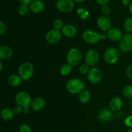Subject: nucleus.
<instances>
[{"label":"nucleus","instance_id":"obj_22","mask_svg":"<svg viewBox=\"0 0 132 132\" xmlns=\"http://www.w3.org/2000/svg\"><path fill=\"white\" fill-rule=\"evenodd\" d=\"M91 98V95L88 90H84L79 94V100L82 104H86L88 103Z\"/></svg>","mask_w":132,"mask_h":132},{"label":"nucleus","instance_id":"obj_15","mask_svg":"<svg viewBox=\"0 0 132 132\" xmlns=\"http://www.w3.org/2000/svg\"><path fill=\"white\" fill-rule=\"evenodd\" d=\"M113 116V111L109 108H103L98 112V118L101 121H104V122H107V121L112 120Z\"/></svg>","mask_w":132,"mask_h":132},{"label":"nucleus","instance_id":"obj_33","mask_svg":"<svg viewBox=\"0 0 132 132\" xmlns=\"http://www.w3.org/2000/svg\"><path fill=\"white\" fill-rule=\"evenodd\" d=\"M125 125H126L127 127L128 128H132V115L126 117L125 119Z\"/></svg>","mask_w":132,"mask_h":132},{"label":"nucleus","instance_id":"obj_23","mask_svg":"<svg viewBox=\"0 0 132 132\" xmlns=\"http://www.w3.org/2000/svg\"><path fill=\"white\" fill-rule=\"evenodd\" d=\"M76 13H77V15L83 21L87 20L90 18V14L88 10L82 7L78 8L76 10Z\"/></svg>","mask_w":132,"mask_h":132},{"label":"nucleus","instance_id":"obj_25","mask_svg":"<svg viewBox=\"0 0 132 132\" xmlns=\"http://www.w3.org/2000/svg\"><path fill=\"white\" fill-rule=\"evenodd\" d=\"M124 28L128 34H131L132 32V18L126 19L124 22Z\"/></svg>","mask_w":132,"mask_h":132},{"label":"nucleus","instance_id":"obj_18","mask_svg":"<svg viewBox=\"0 0 132 132\" xmlns=\"http://www.w3.org/2000/svg\"><path fill=\"white\" fill-rule=\"evenodd\" d=\"M62 34L64 36L69 38L74 37L77 34V29L75 26L72 24H67L64 25L62 29Z\"/></svg>","mask_w":132,"mask_h":132},{"label":"nucleus","instance_id":"obj_26","mask_svg":"<svg viewBox=\"0 0 132 132\" xmlns=\"http://www.w3.org/2000/svg\"><path fill=\"white\" fill-rule=\"evenodd\" d=\"M122 94L126 98L131 99L132 98V85H129L125 86L122 90Z\"/></svg>","mask_w":132,"mask_h":132},{"label":"nucleus","instance_id":"obj_8","mask_svg":"<svg viewBox=\"0 0 132 132\" xmlns=\"http://www.w3.org/2000/svg\"><path fill=\"white\" fill-rule=\"evenodd\" d=\"M103 78V72L101 70L97 67H93L87 73V79L92 84H97Z\"/></svg>","mask_w":132,"mask_h":132},{"label":"nucleus","instance_id":"obj_13","mask_svg":"<svg viewBox=\"0 0 132 132\" xmlns=\"http://www.w3.org/2000/svg\"><path fill=\"white\" fill-rule=\"evenodd\" d=\"M46 106V100L43 97H37L32 100L31 104V108L35 112H39L43 109Z\"/></svg>","mask_w":132,"mask_h":132},{"label":"nucleus","instance_id":"obj_38","mask_svg":"<svg viewBox=\"0 0 132 132\" xmlns=\"http://www.w3.org/2000/svg\"><path fill=\"white\" fill-rule=\"evenodd\" d=\"M122 4L125 6H130V4L131 3V0H121Z\"/></svg>","mask_w":132,"mask_h":132},{"label":"nucleus","instance_id":"obj_11","mask_svg":"<svg viewBox=\"0 0 132 132\" xmlns=\"http://www.w3.org/2000/svg\"><path fill=\"white\" fill-rule=\"evenodd\" d=\"M62 34H63L62 32H61V31L53 29L49 30L46 33L45 38L48 43L54 45V44L58 43L61 41L62 38Z\"/></svg>","mask_w":132,"mask_h":132},{"label":"nucleus","instance_id":"obj_16","mask_svg":"<svg viewBox=\"0 0 132 132\" xmlns=\"http://www.w3.org/2000/svg\"><path fill=\"white\" fill-rule=\"evenodd\" d=\"M45 5L41 0H34L30 4V9L35 14H39L44 11Z\"/></svg>","mask_w":132,"mask_h":132},{"label":"nucleus","instance_id":"obj_1","mask_svg":"<svg viewBox=\"0 0 132 132\" xmlns=\"http://www.w3.org/2000/svg\"><path fill=\"white\" fill-rule=\"evenodd\" d=\"M107 35L105 34H99L94 30H86L82 34V38L85 43L90 45H95L98 43L101 39H105Z\"/></svg>","mask_w":132,"mask_h":132},{"label":"nucleus","instance_id":"obj_7","mask_svg":"<svg viewBox=\"0 0 132 132\" xmlns=\"http://www.w3.org/2000/svg\"><path fill=\"white\" fill-rule=\"evenodd\" d=\"M119 47L121 51L125 53H128L132 51V34H126L119 41Z\"/></svg>","mask_w":132,"mask_h":132},{"label":"nucleus","instance_id":"obj_37","mask_svg":"<svg viewBox=\"0 0 132 132\" xmlns=\"http://www.w3.org/2000/svg\"><path fill=\"white\" fill-rule=\"evenodd\" d=\"M18 1H19L21 4H24V5H28L31 3L32 0H18Z\"/></svg>","mask_w":132,"mask_h":132},{"label":"nucleus","instance_id":"obj_5","mask_svg":"<svg viewBox=\"0 0 132 132\" xmlns=\"http://www.w3.org/2000/svg\"><path fill=\"white\" fill-rule=\"evenodd\" d=\"M15 101L18 105L21 106L23 108L30 107L32 104V97L28 93L26 92H19L15 95Z\"/></svg>","mask_w":132,"mask_h":132},{"label":"nucleus","instance_id":"obj_4","mask_svg":"<svg viewBox=\"0 0 132 132\" xmlns=\"http://www.w3.org/2000/svg\"><path fill=\"white\" fill-rule=\"evenodd\" d=\"M82 59V54L77 48H72L68 51L67 56V60L68 64L72 67L79 65Z\"/></svg>","mask_w":132,"mask_h":132},{"label":"nucleus","instance_id":"obj_21","mask_svg":"<svg viewBox=\"0 0 132 132\" xmlns=\"http://www.w3.org/2000/svg\"><path fill=\"white\" fill-rule=\"evenodd\" d=\"M15 113L14 110L10 108H3L1 111V116L3 119L5 121H9L14 118Z\"/></svg>","mask_w":132,"mask_h":132},{"label":"nucleus","instance_id":"obj_39","mask_svg":"<svg viewBox=\"0 0 132 132\" xmlns=\"http://www.w3.org/2000/svg\"><path fill=\"white\" fill-rule=\"evenodd\" d=\"M30 107H26V108H23V113L24 114L27 115L30 113Z\"/></svg>","mask_w":132,"mask_h":132},{"label":"nucleus","instance_id":"obj_6","mask_svg":"<svg viewBox=\"0 0 132 132\" xmlns=\"http://www.w3.org/2000/svg\"><path fill=\"white\" fill-rule=\"evenodd\" d=\"M104 58L106 63L108 64H116L119 59V53L118 50L115 47L108 48L104 52Z\"/></svg>","mask_w":132,"mask_h":132},{"label":"nucleus","instance_id":"obj_42","mask_svg":"<svg viewBox=\"0 0 132 132\" xmlns=\"http://www.w3.org/2000/svg\"><path fill=\"white\" fill-rule=\"evenodd\" d=\"M74 1L77 3H82L86 1V0H74Z\"/></svg>","mask_w":132,"mask_h":132},{"label":"nucleus","instance_id":"obj_3","mask_svg":"<svg viewBox=\"0 0 132 132\" xmlns=\"http://www.w3.org/2000/svg\"><path fill=\"white\" fill-rule=\"evenodd\" d=\"M34 72V68L33 64L30 62H24L19 66L18 75L24 81H29L33 76Z\"/></svg>","mask_w":132,"mask_h":132},{"label":"nucleus","instance_id":"obj_28","mask_svg":"<svg viewBox=\"0 0 132 132\" xmlns=\"http://www.w3.org/2000/svg\"><path fill=\"white\" fill-rule=\"evenodd\" d=\"M18 12L21 15H25L28 12V7L27 5L24 4H21L18 6Z\"/></svg>","mask_w":132,"mask_h":132},{"label":"nucleus","instance_id":"obj_19","mask_svg":"<svg viewBox=\"0 0 132 132\" xmlns=\"http://www.w3.org/2000/svg\"><path fill=\"white\" fill-rule=\"evenodd\" d=\"M123 105V101L119 97H114L110 101V109L113 112H117L122 108Z\"/></svg>","mask_w":132,"mask_h":132},{"label":"nucleus","instance_id":"obj_9","mask_svg":"<svg viewBox=\"0 0 132 132\" xmlns=\"http://www.w3.org/2000/svg\"><path fill=\"white\" fill-rule=\"evenodd\" d=\"M99 61V54L97 50L90 49L88 50L85 55V63L89 66L94 67L96 65Z\"/></svg>","mask_w":132,"mask_h":132},{"label":"nucleus","instance_id":"obj_36","mask_svg":"<svg viewBox=\"0 0 132 132\" xmlns=\"http://www.w3.org/2000/svg\"><path fill=\"white\" fill-rule=\"evenodd\" d=\"M96 1L100 5L104 6V5H106L109 3L110 0H96Z\"/></svg>","mask_w":132,"mask_h":132},{"label":"nucleus","instance_id":"obj_40","mask_svg":"<svg viewBox=\"0 0 132 132\" xmlns=\"http://www.w3.org/2000/svg\"><path fill=\"white\" fill-rule=\"evenodd\" d=\"M3 64L2 61H0V71L3 72Z\"/></svg>","mask_w":132,"mask_h":132},{"label":"nucleus","instance_id":"obj_31","mask_svg":"<svg viewBox=\"0 0 132 132\" xmlns=\"http://www.w3.org/2000/svg\"><path fill=\"white\" fill-rule=\"evenodd\" d=\"M111 9L110 8L109 6L108 5H104V6H102L101 8V12L103 13V14L104 15H109L110 13Z\"/></svg>","mask_w":132,"mask_h":132},{"label":"nucleus","instance_id":"obj_27","mask_svg":"<svg viewBox=\"0 0 132 132\" xmlns=\"http://www.w3.org/2000/svg\"><path fill=\"white\" fill-rule=\"evenodd\" d=\"M54 28L55 30H62V29L64 27V24H63V22L61 19H55L54 22Z\"/></svg>","mask_w":132,"mask_h":132},{"label":"nucleus","instance_id":"obj_24","mask_svg":"<svg viewBox=\"0 0 132 132\" xmlns=\"http://www.w3.org/2000/svg\"><path fill=\"white\" fill-rule=\"evenodd\" d=\"M72 70V66L70 64L67 63H64L63 65L61 67L60 69H59V72L63 76H67L71 73Z\"/></svg>","mask_w":132,"mask_h":132},{"label":"nucleus","instance_id":"obj_30","mask_svg":"<svg viewBox=\"0 0 132 132\" xmlns=\"http://www.w3.org/2000/svg\"><path fill=\"white\" fill-rule=\"evenodd\" d=\"M19 132H31V128L28 126V125L26 124H23V125H21L20 127L19 128Z\"/></svg>","mask_w":132,"mask_h":132},{"label":"nucleus","instance_id":"obj_17","mask_svg":"<svg viewBox=\"0 0 132 132\" xmlns=\"http://www.w3.org/2000/svg\"><path fill=\"white\" fill-rule=\"evenodd\" d=\"M12 49L7 45H2L0 46V59L6 61L12 57Z\"/></svg>","mask_w":132,"mask_h":132},{"label":"nucleus","instance_id":"obj_2","mask_svg":"<svg viewBox=\"0 0 132 132\" xmlns=\"http://www.w3.org/2000/svg\"><path fill=\"white\" fill-rule=\"evenodd\" d=\"M85 87L84 81L78 78H73L69 80L66 86L67 92L72 95L79 94L85 90Z\"/></svg>","mask_w":132,"mask_h":132},{"label":"nucleus","instance_id":"obj_41","mask_svg":"<svg viewBox=\"0 0 132 132\" xmlns=\"http://www.w3.org/2000/svg\"><path fill=\"white\" fill-rule=\"evenodd\" d=\"M129 11H130V12L131 14H132V3L130 4V6H129Z\"/></svg>","mask_w":132,"mask_h":132},{"label":"nucleus","instance_id":"obj_29","mask_svg":"<svg viewBox=\"0 0 132 132\" xmlns=\"http://www.w3.org/2000/svg\"><path fill=\"white\" fill-rule=\"evenodd\" d=\"M89 67L90 66L88 65L86 63H83V64H81L79 67V69L80 73H81V74H86V73H88L89 70H90L89 68Z\"/></svg>","mask_w":132,"mask_h":132},{"label":"nucleus","instance_id":"obj_20","mask_svg":"<svg viewBox=\"0 0 132 132\" xmlns=\"http://www.w3.org/2000/svg\"><path fill=\"white\" fill-rule=\"evenodd\" d=\"M22 79L19 75L12 74L8 77V83L12 87H17L22 83Z\"/></svg>","mask_w":132,"mask_h":132},{"label":"nucleus","instance_id":"obj_10","mask_svg":"<svg viewBox=\"0 0 132 132\" xmlns=\"http://www.w3.org/2000/svg\"><path fill=\"white\" fill-rule=\"evenodd\" d=\"M57 8L61 12H70L74 9L75 4L73 0H58Z\"/></svg>","mask_w":132,"mask_h":132},{"label":"nucleus","instance_id":"obj_14","mask_svg":"<svg viewBox=\"0 0 132 132\" xmlns=\"http://www.w3.org/2000/svg\"><path fill=\"white\" fill-rule=\"evenodd\" d=\"M107 37L112 41H120L123 35L119 28H111L107 32Z\"/></svg>","mask_w":132,"mask_h":132},{"label":"nucleus","instance_id":"obj_35","mask_svg":"<svg viewBox=\"0 0 132 132\" xmlns=\"http://www.w3.org/2000/svg\"><path fill=\"white\" fill-rule=\"evenodd\" d=\"M126 76L130 79H132V64H130L129 67H128L126 71Z\"/></svg>","mask_w":132,"mask_h":132},{"label":"nucleus","instance_id":"obj_32","mask_svg":"<svg viewBox=\"0 0 132 132\" xmlns=\"http://www.w3.org/2000/svg\"><path fill=\"white\" fill-rule=\"evenodd\" d=\"M6 32V25L3 21H0V35L3 36Z\"/></svg>","mask_w":132,"mask_h":132},{"label":"nucleus","instance_id":"obj_43","mask_svg":"<svg viewBox=\"0 0 132 132\" xmlns=\"http://www.w3.org/2000/svg\"><path fill=\"white\" fill-rule=\"evenodd\" d=\"M127 132H132V128H131L129 129V130H128Z\"/></svg>","mask_w":132,"mask_h":132},{"label":"nucleus","instance_id":"obj_34","mask_svg":"<svg viewBox=\"0 0 132 132\" xmlns=\"http://www.w3.org/2000/svg\"><path fill=\"white\" fill-rule=\"evenodd\" d=\"M23 107H21L19 105H18L14 107L13 110H14V113H15V115H19L20 114L21 112H23Z\"/></svg>","mask_w":132,"mask_h":132},{"label":"nucleus","instance_id":"obj_12","mask_svg":"<svg viewBox=\"0 0 132 132\" xmlns=\"http://www.w3.org/2000/svg\"><path fill=\"white\" fill-rule=\"evenodd\" d=\"M97 24L102 30L108 31L112 27V21L106 15H101L97 20Z\"/></svg>","mask_w":132,"mask_h":132}]
</instances>
